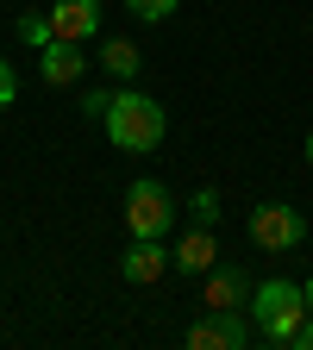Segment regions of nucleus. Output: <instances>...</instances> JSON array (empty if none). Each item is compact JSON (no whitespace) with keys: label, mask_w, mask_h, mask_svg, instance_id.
Here are the masks:
<instances>
[{"label":"nucleus","mask_w":313,"mask_h":350,"mask_svg":"<svg viewBox=\"0 0 313 350\" xmlns=\"http://www.w3.org/2000/svg\"><path fill=\"white\" fill-rule=\"evenodd\" d=\"M288 350H313V313H307V325H301V332L288 338Z\"/></svg>","instance_id":"nucleus-17"},{"label":"nucleus","mask_w":313,"mask_h":350,"mask_svg":"<svg viewBox=\"0 0 313 350\" xmlns=\"http://www.w3.org/2000/svg\"><path fill=\"white\" fill-rule=\"evenodd\" d=\"M251 244H263V250H301L307 244V219L295 206H282V200H263L251 213Z\"/></svg>","instance_id":"nucleus-5"},{"label":"nucleus","mask_w":313,"mask_h":350,"mask_svg":"<svg viewBox=\"0 0 313 350\" xmlns=\"http://www.w3.org/2000/svg\"><path fill=\"white\" fill-rule=\"evenodd\" d=\"M175 7H182V0H125V13H132V19H145V25H163Z\"/></svg>","instance_id":"nucleus-13"},{"label":"nucleus","mask_w":313,"mask_h":350,"mask_svg":"<svg viewBox=\"0 0 313 350\" xmlns=\"http://www.w3.org/2000/svg\"><path fill=\"white\" fill-rule=\"evenodd\" d=\"M245 313L257 319V338L263 344H276V350H288V338L307 325V294L295 288V282H263V288H251V300H245Z\"/></svg>","instance_id":"nucleus-2"},{"label":"nucleus","mask_w":313,"mask_h":350,"mask_svg":"<svg viewBox=\"0 0 313 350\" xmlns=\"http://www.w3.org/2000/svg\"><path fill=\"white\" fill-rule=\"evenodd\" d=\"M107 107H113V94H88V100H82L88 119H107Z\"/></svg>","instance_id":"nucleus-16"},{"label":"nucleus","mask_w":313,"mask_h":350,"mask_svg":"<svg viewBox=\"0 0 313 350\" xmlns=\"http://www.w3.org/2000/svg\"><path fill=\"white\" fill-rule=\"evenodd\" d=\"M163 262H169L163 238H132V244H125V256H119V275L145 288V282H157V275H163Z\"/></svg>","instance_id":"nucleus-8"},{"label":"nucleus","mask_w":313,"mask_h":350,"mask_svg":"<svg viewBox=\"0 0 313 350\" xmlns=\"http://www.w3.org/2000/svg\"><path fill=\"white\" fill-rule=\"evenodd\" d=\"M188 226H219V194L213 188H195L188 194Z\"/></svg>","instance_id":"nucleus-12"},{"label":"nucleus","mask_w":313,"mask_h":350,"mask_svg":"<svg viewBox=\"0 0 313 350\" xmlns=\"http://www.w3.org/2000/svg\"><path fill=\"white\" fill-rule=\"evenodd\" d=\"M19 38L32 44V51H44V44L57 38V31H51V13H25V19H19Z\"/></svg>","instance_id":"nucleus-14"},{"label":"nucleus","mask_w":313,"mask_h":350,"mask_svg":"<svg viewBox=\"0 0 313 350\" xmlns=\"http://www.w3.org/2000/svg\"><path fill=\"white\" fill-rule=\"evenodd\" d=\"M307 163H313V131H307Z\"/></svg>","instance_id":"nucleus-19"},{"label":"nucleus","mask_w":313,"mask_h":350,"mask_svg":"<svg viewBox=\"0 0 313 350\" xmlns=\"http://www.w3.org/2000/svg\"><path fill=\"white\" fill-rule=\"evenodd\" d=\"M38 75L51 81V88H69V81H82V75H88L82 44H75V38H51V44L38 51Z\"/></svg>","instance_id":"nucleus-6"},{"label":"nucleus","mask_w":313,"mask_h":350,"mask_svg":"<svg viewBox=\"0 0 313 350\" xmlns=\"http://www.w3.org/2000/svg\"><path fill=\"white\" fill-rule=\"evenodd\" d=\"M175 226V200L163 182H132L125 188V232L132 238H163Z\"/></svg>","instance_id":"nucleus-3"},{"label":"nucleus","mask_w":313,"mask_h":350,"mask_svg":"<svg viewBox=\"0 0 313 350\" xmlns=\"http://www.w3.org/2000/svg\"><path fill=\"white\" fill-rule=\"evenodd\" d=\"M201 282H207V306H213V313H219V306H245L251 300V275L238 269V262H213Z\"/></svg>","instance_id":"nucleus-10"},{"label":"nucleus","mask_w":313,"mask_h":350,"mask_svg":"<svg viewBox=\"0 0 313 350\" xmlns=\"http://www.w3.org/2000/svg\"><path fill=\"white\" fill-rule=\"evenodd\" d=\"M213 256H219L213 226H188L182 238H175V250H169V262H175L182 275H207V269H213Z\"/></svg>","instance_id":"nucleus-7"},{"label":"nucleus","mask_w":313,"mask_h":350,"mask_svg":"<svg viewBox=\"0 0 313 350\" xmlns=\"http://www.w3.org/2000/svg\"><path fill=\"white\" fill-rule=\"evenodd\" d=\"M107 138L119 144V150H132V157H145V150H157L163 144V131H169V113H163V100H151V94H138V88H125V94H113V107H107Z\"/></svg>","instance_id":"nucleus-1"},{"label":"nucleus","mask_w":313,"mask_h":350,"mask_svg":"<svg viewBox=\"0 0 313 350\" xmlns=\"http://www.w3.org/2000/svg\"><path fill=\"white\" fill-rule=\"evenodd\" d=\"M301 294H307V306H313V282H301Z\"/></svg>","instance_id":"nucleus-18"},{"label":"nucleus","mask_w":313,"mask_h":350,"mask_svg":"<svg viewBox=\"0 0 313 350\" xmlns=\"http://www.w3.org/2000/svg\"><path fill=\"white\" fill-rule=\"evenodd\" d=\"M257 332H251V319H245V306H219V313H207V319H195L188 325V350H245Z\"/></svg>","instance_id":"nucleus-4"},{"label":"nucleus","mask_w":313,"mask_h":350,"mask_svg":"<svg viewBox=\"0 0 313 350\" xmlns=\"http://www.w3.org/2000/svg\"><path fill=\"white\" fill-rule=\"evenodd\" d=\"M138 63H145V57H138V44H132V38H107V44H101V69H107V75L132 81V75H138Z\"/></svg>","instance_id":"nucleus-11"},{"label":"nucleus","mask_w":313,"mask_h":350,"mask_svg":"<svg viewBox=\"0 0 313 350\" xmlns=\"http://www.w3.org/2000/svg\"><path fill=\"white\" fill-rule=\"evenodd\" d=\"M51 31L57 38H95L101 31V0H57V7H51Z\"/></svg>","instance_id":"nucleus-9"},{"label":"nucleus","mask_w":313,"mask_h":350,"mask_svg":"<svg viewBox=\"0 0 313 350\" xmlns=\"http://www.w3.org/2000/svg\"><path fill=\"white\" fill-rule=\"evenodd\" d=\"M13 100H19V75H13V63H7V57H0V113H7Z\"/></svg>","instance_id":"nucleus-15"}]
</instances>
